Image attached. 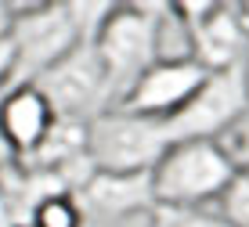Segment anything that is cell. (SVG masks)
Listing matches in <instances>:
<instances>
[{
  "instance_id": "4",
  "label": "cell",
  "mask_w": 249,
  "mask_h": 227,
  "mask_svg": "<svg viewBox=\"0 0 249 227\" xmlns=\"http://www.w3.org/2000/svg\"><path fill=\"white\" fill-rule=\"evenodd\" d=\"M246 116H249V69L235 65V69H224V72H210L202 90L174 119H166L162 130H166L170 144L217 141V137L231 134Z\"/></svg>"
},
{
  "instance_id": "8",
  "label": "cell",
  "mask_w": 249,
  "mask_h": 227,
  "mask_svg": "<svg viewBox=\"0 0 249 227\" xmlns=\"http://www.w3.org/2000/svg\"><path fill=\"white\" fill-rule=\"evenodd\" d=\"M58 123L54 105L36 83H18L4 101H0V141H4L11 159H33L47 134Z\"/></svg>"
},
{
  "instance_id": "6",
  "label": "cell",
  "mask_w": 249,
  "mask_h": 227,
  "mask_svg": "<svg viewBox=\"0 0 249 227\" xmlns=\"http://www.w3.org/2000/svg\"><path fill=\"white\" fill-rule=\"evenodd\" d=\"M11 40L18 47V72L29 76V83H36L47 69H54L69 51L83 43L69 4H15Z\"/></svg>"
},
{
  "instance_id": "2",
  "label": "cell",
  "mask_w": 249,
  "mask_h": 227,
  "mask_svg": "<svg viewBox=\"0 0 249 227\" xmlns=\"http://www.w3.org/2000/svg\"><path fill=\"white\" fill-rule=\"evenodd\" d=\"M152 177L159 209H202L213 198H224L238 177V162L220 141H177Z\"/></svg>"
},
{
  "instance_id": "17",
  "label": "cell",
  "mask_w": 249,
  "mask_h": 227,
  "mask_svg": "<svg viewBox=\"0 0 249 227\" xmlns=\"http://www.w3.org/2000/svg\"><path fill=\"white\" fill-rule=\"evenodd\" d=\"M15 29V4H4L0 0V40H7Z\"/></svg>"
},
{
  "instance_id": "5",
  "label": "cell",
  "mask_w": 249,
  "mask_h": 227,
  "mask_svg": "<svg viewBox=\"0 0 249 227\" xmlns=\"http://www.w3.org/2000/svg\"><path fill=\"white\" fill-rule=\"evenodd\" d=\"M36 87L47 94V101L54 105V112L62 119H83L94 123L101 112H108V105H116L112 80L108 69L98 54V43H80L36 80Z\"/></svg>"
},
{
  "instance_id": "7",
  "label": "cell",
  "mask_w": 249,
  "mask_h": 227,
  "mask_svg": "<svg viewBox=\"0 0 249 227\" xmlns=\"http://www.w3.org/2000/svg\"><path fill=\"white\" fill-rule=\"evenodd\" d=\"M206 80H210V69L199 58H192V54L188 58H162L159 65H152L137 80V87L116 108H126L134 116L156 119V123H166L202 90Z\"/></svg>"
},
{
  "instance_id": "16",
  "label": "cell",
  "mask_w": 249,
  "mask_h": 227,
  "mask_svg": "<svg viewBox=\"0 0 249 227\" xmlns=\"http://www.w3.org/2000/svg\"><path fill=\"white\" fill-rule=\"evenodd\" d=\"M18 72V47H15V40H0V87H4L11 76Z\"/></svg>"
},
{
  "instance_id": "10",
  "label": "cell",
  "mask_w": 249,
  "mask_h": 227,
  "mask_svg": "<svg viewBox=\"0 0 249 227\" xmlns=\"http://www.w3.org/2000/svg\"><path fill=\"white\" fill-rule=\"evenodd\" d=\"M246 47H249V33H246L242 18H238V4H220L192 33V58H199L210 72L246 65L242 62Z\"/></svg>"
},
{
  "instance_id": "13",
  "label": "cell",
  "mask_w": 249,
  "mask_h": 227,
  "mask_svg": "<svg viewBox=\"0 0 249 227\" xmlns=\"http://www.w3.org/2000/svg\"><path fill=\"white\" fill-rule=\"evenodd\" d=\"M220 216L231 227H249V170H238L231 188L220 198Z\"/></svg>"
},
{
  "instance_id": "15",
  "label": "cell",
  "mask_w": 249,
  "mask_h": 227,
  "mask_svg": "<svg viewBox=\"0 0 249 227\" xmlns=\"http://www.w3.org/2000/svg\"><path fill=\"white\" fill-rule=\"evenodd\" d=\"M224 148L231 152V159L238 162V170H249V116L228 134V144Z\"/></svg>"
},
{
  "instance_id": "9",
  "label": "cell",
  "mask_w": 249,
  "mask_h": 227,
  "mask_svg": "<svg viewBox=\"0 0 249 227\" xmlns=\"http://www.w3.org/2000/svg\"><path fill=\"white\" fill-rule=\"evenodd\" d=\"M83 209L98 216H130L156 209V177L152 173H101L76 195Z\"/></svg>"
},
{
  "instance_id": "14",
  "label": "cell",
  "mask_w": 249,
  "mask_h": 227,
  "mask_svg": "<svg viewBox=\"0 0 249 227\" xmlns=\"http://www.w3.org/2000/svg\"><path fill=\"white\" fill-rule=\"evenodd\" d=\"M162 227H231L220 213L210 209H159Z\"/></svg>"
},
{
  "instance_id": "3",
  "label": "cell",
  "mask_w": 249,
  "mask_h": 227,
  "mask_svg": "<svg viewBox=\"0 0 249 227\" xmlns=\"http://www.w3.org/2000/svg\"><path fill=\"white\" fill-rule=\"evenodd\" d=\"M166 152L170 137L156 119L108 108L90 123V159L101 173H156Z\"/></svg>"
},
{
  "instance_id": "12",
  "label": "cell",
  "mask_w": 249,
  "mask_h": 227,
  "mask_svg": "<svg viewBox=\"0 0 249 227\" xmlns=\"http://www.w3.org/2000/svg\"><path fill=\"white\" fill-rule=\"evenodd\" d=\"M112 11H116V4H101V0H76V4H69L72 25H76V33H80L83 43H94L101 36V29L112 18Z\"/></svg>"
},
{
  "instance_id": "11",
  "label": "cell",
  "mask_w": 249,
  "mask_h": 227,
  "mask_svg": "<svg viewBox=\"0 0 249 227\" xmlns=\"http://www.w3.org/2000/svg\"><path fill=\"white\" fill-rule=\"evenodd\" d=\"M29 227H83V202L72 195H54L33 213Z\"/></svg>"
},
{
  "instance_id": "18",
  "label": "cell",
  "mask_w": 249,
  "mask_h": 227,
  "mask_svg": "<svg viewBox=\"0 0 249 227\" xmlns=\"http://www.w3.org/2000/svg\"><path fill=\"white\" fill-rule=\"evenodd\" d=\"M148 227H162V224H159V220H152V224H148Z\"/></svg>"
},
{
  "instance_id": "1",
  "label": "cell",
  "mask_w": 249,
  "mask_h": 227,
  "mask_svg": "<svg viewBox=\"0 0 249 227\" xmlns=\"http://www.w3.org/2000/svg\"><path fill=\"white\" fill-rule=\"evenodd\" d=\"M174 11V4H116L112 18L105 22L98 43V54L108 69L116 105L137 87L152 65L162 62V15Z\"/></svg>"
}]
</instances>
